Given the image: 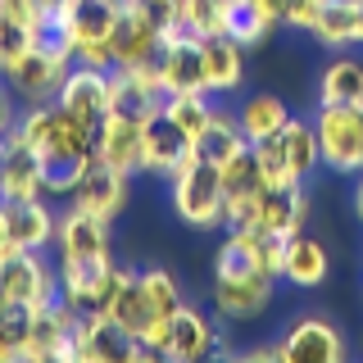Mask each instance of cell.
Returning <instances> with one entry per match:
<instances>
[{
	"mask_svg": "<svg viewBox=\"0 0 363 363\" xmlns=\"http://www.w3.org/2000/svg\"><path fill=\"white\" fill-rule=\"evenodd\" d=\"M14 136L28 141L45 164V196H73L77 177L96 159V128L82 118H73L55 100L45 105H28L14 123Z\"/></svg>",
	"mask_w": 363,
	"mask_h": 363,
	"instance_id": "1",
	"label": "cell"
},
{
	"mask_svg": "<svg viewBox=\"0 0 363 363\" xmlns=\"http://www.w3.org/2000/svg\"><path fill=\"white\" fill-rule=\"evenodd\" d=\"M168 204H173L177 223L196 227V232L223 227L227 186H223L218 164H209V159H200V150H191L173 173H168Z\"/></svg>",
	"mask_w": 363,
	"mask_h": 363,
	"instance_id": "2",
	"label": "cell"
},
{
	"mask_svg": "<svg viewBox=\"0 0 363 363\" xmlns=\"http://www.w3.org/2000/svg\"><path fill=\"white\" fill-rule=\"evenodd\" d=\"M113 14L118 9L105 5V0H60L55 14H50V32L64 37V45L73 50L77 64L113 68V50H109Z\"/></svg>",
	"mask_w": 363,
	"mask_h": 363,
	"instance_id": "3",
	"label": "cell"
},
{
	"mask_svg": "<svg viewBox=\"0 0 363 363\" xmlns=\"http://www.w3.org/2000/svg\"><path fill=\"white\" fill-rule=\"evenodd\" d=\"M73 50L64 45V37H55V32H45V37L32 41V50L23 55L14 68H5V82L9 91L23 100V105H45V100L60 96L68 68H73Z\"/></svg>",
	"mask_w": 363,
	"mask_h": 363,
	"instance_id": "4",
	"label": "cell"
},
{
	"mask_svg": "<svg viewBox=\"0 0 363 363\" xmlns=\"http://www.w3.org/2000/svg\"><path fill=\"white\" fill-rule=\"evenodd\" d=\"M132 268L118 259H60V300H68L77 313H109L118 291L128 286Z\"/></svg>",
	"mask_w": 363,
	"mask_h": 363,
	"instance_id": "5",
	"label": "cell"
},
{
	"mask_svg": "<svg viewBox=\"0 0 363 363\" xmlns=\"http://www.w3.org/2000/svg\"><path fill=\"white\" fill-rule=\"evenodd\" d=\"M313 132L323 164L336 177H359L363 173V105H318L313 109Z\"/></svg>",
	"mask_w": 363,
	"mask_h": 363,
	"instance_id": "6",
	"label": "cell"
},
{
	"mask_svg": "<svg viewBox=\"0 0 363 363\" xmlns=\"http://www.w3.org/2000/svg\"><path fill=\"white\" fill-rule=\"evenodd\" d=\"M272 345H277V363H345L350 359V340L327 313L295 318Z\"/></svg>",
	"mask_w": 363,
	"mask_h": 363,
	"instance_id": "7",
	"label": "cell"
},
{
	"mask_svg": "<svg viewBox=\"0 0 363 363\" xmlns=\"http://www.w3.org/2000/svg\"><path fill=\"white\" fill-rule=\"evenodd\" d=\"M0 286H5L9 304H23V309L41 313L60 300V268L45 264L41 250H23L9 264H0Z\"/></svg>",
	"mask_w": 363,
	"mask_h": 363,
	"instance_id": "8",
	"label": "cell"
},
{
	"mask_svg": "<svg viewBox=\"0 0 363 363\" xmlns=\"http://www.w3.org/2000/svg\"><path fill=\"white\" fill-rule=\"evenodd\" d=\"M155 354L128 336L109 313H82L77 323V363H150Z\"/></svg>",
	"mask_w": 363,
	"mask_h": 363,
	"instance_id": "9",
	"label": "cell"
},
{
	"mask_svg": "<svg viewBox=\"0 0 363 363\" xmlns=\"http://www.w3.org/2000/svg\"><path fill=\"white\" fill-rule=\"evenodd\" d=\"M164 77H159V60L155 64H123L109 68V109L128 113V118H150L164 109Z\"/></svg>",
	"mask_w": 363,
	"mask_h": 363,
	"instance_id": "10",
	"label": "cell"
},
{
	"mask_svg": "<svg viewBox=\"0 0 363 363\" xmlns=\"http://www.w3.org/2000/svg\"><path fill=\"white\" fill-rule=\"evenodd\" d=\"M109 50H113V68L123 64H155L164 50V32L141 14V5H118L113 14V32H109Z\"/></svg>",
	"mask_w": 363,
	"mask_h": 363,
	"instance_id": "11",
	"label": "cell"
},
{
	"mask_svg": "<svg viewBox=\"0 0 363 363\" xmlns=\"http://www.w3.org/2000/svg\"><path fill=\"white\" fill-rule=\"evenodd\" d=\"M55 250L60 259H109L113 255V223L68 204L55 227Z\"/></svg>",
	"mask_w": 363,
	"mask_h": 363,
	"instance_id": "12",
	"label": "cell"
},
{
	"mask_svg": "<svg viewBox=\"0 0 363 363\" xmlns=\"http://www.w3.org/2000/svg\"><path fill=\"white\" fill-rule=\"evenodd\" d=\"M213 309H218L227 323H250L272 304L277 295V277L268 272H245V277H213Z\"/></svg>",
	"mask_w": 363,
	"mask_h": 363,
	"instance_id": "13",
	"label": "cell"
},
{
	"mask_svg": "<svg viewBox=\"0 0 363 363\" xmlns=\"http://www.w3.org/2000/svg\"><path fill=\"white\" fill-rule=\"evenodd\" d=\"M55 227H60V213L45 204V196H37V200H0V236H9L18 250L55 245Z\"/></svg>",
	"mask_w": 363,
	"mask_h": 363,
	"instance_id": "14",
	"label": "cell"
},
{
	"mask_svg": "<svg viewBox=\"0 0 363 363\" xmlns=\"http://www.w3.org/2000/svg\"><path fill=\"white\" fill-rule=\"evenodd\" d=\"M55 105L68 109L73 118L100 128V118L109 113V68H96V64H73L55 96Z\"/></svg>",
	"mask_w": 363,
	"mask_h": 363,
	"instance_id": "15",
	"label": "cell"
},
{
	"mask_svg": "<svg viewBox=\"0 0 363 363\" xmlns=\"http://www.w3.org/2000/svg\"><path fill=\"white\" fill-rule=\"evenodd\" d=\"M191 150H196V141H191V136L182 132L164 109L145 118V128H141V173L168 182V173H173Z\"/></svg>",
	"mask_w": 363,
	"mask_h": 363,
	"instance_id": "16",
	"label": "cell"
},
{
	"mask_svg": "<svg viewBox=\"0 0 363 363\" xmlns=\"http://www.w3.org/2000/svg\"><path fill=\"white\" fill-rule=\"evenodd\" d=\"M159 77H164V91H168V96L209 91V82H204V45H200V37L168 32V37H164V50H159Z\"/></svg>",
	"mask_w": 363,
	"mask_h": 363,
	"instance_id": "17",
	"label": "cell"
},
{
	"mask_svg": "<svg viewBox=\"0 0 363 363\" xmlns=\"http://www.w3.org/2000/svg\"><path fill=\"white\" fill-rule=\"evenodd\" d=\"M141 118H128V113H105L96 128V164L113 168V173H141Z\"/></svg>",
	"mask_w": 363,
	"mask_h": 363,
	"instance_id": "18",
	"label": "cell"
},
{
	"mask_svg": "<svg viewBox=\"0 0 363 363\" xmlns=\"http://www.w3.org/2000/svg\"><path fill=\"white\" fill-rule=\"evenodd\" d=\"M223 340H218V327L213 318L196 309V304H182L173 313V327H168V345H164V359L173 363H196V359H209L218 354Z\"/></svg>",
	"mask_w": 363,
	"mask_h": 363,
	"instance_id": "19",
	"label": "cell"
},
{
	"mask_svg": "<svg viewBox=\"0 0 363 363\" xmlns=\"http://www.w3.org/2000/svg\"><path fill=\"white\" fill-rule=\"evenodd\" d=\"M309 213H313V196H309V182H291V186H264L259 196V218L255 227H268L277 236H291L309 227Z\"/></svg>",
	"mask_w": 363,
	"mask_h": 363,
	"instance_id": "20",
	"label": "cell"
},
{
	"mask_svg": "<svg viewBox=\"0 0 363 363\" xmlns=\"http://www.w3.org/2000/svg\"><path fill=\"white\" fill-rule=\"evenodd\" d=\"M128 182H132L128 173H113V168H105V164L91 159V168L77 177L68 204H77V209H86V213H96V218L113 223L123 209H128Z\"/></svg>",
	"mask_w": 363,
	"mask_h": 363,
	"instance_id": "21",
	"label": "cell"
},
{
	"mask_svg": "<svg viewBox=\"0 0 363 363\" xmlns=\"http://www.w3.org/2000/svg\"><path fill=\"white\" fill-rule=\"evenodd\" d=\"M37 196H45V164L28 141H18L9 132L5 136V164H0V200H37Z\"/></svg>",
	"mask_w": 363,
	"mask_h": 363,
	"instance_id": "22",
	"label": "cell"
},
{
	"mask_svg": "<svg viewBox=\"0 0 363 363\" xmlns=\"http://www.w3.org/2000/svg\"><path fill=\"white\" fill-rule=\"evenodd\" d=\"M327 277H332V250L309 232H295L286 241L281 281H291L295 291H318V286H327Z\"/></svg>",
	"mask_w": 363,
	"mask_h": 363,
	"instance_id": "23",
	"label": "cell"
},
{
	"mask_svg": "<svg viewBox=\"0 0 363 363\" xmlns=\"http://www.w3.org/2000/svg\"><path fill=\"white\" fill-rule=\"evenodd\" d=\"M204 82H209V96H232V91L245 86V45L236 37H204Z\"/></svg>",
	"mask_w": 363,
	"mask_h": 363,
	"instance_id": "24",
	"label": "cell"
},
{
	"mask_svg": "<svg viewBox=\"0 0 363 363\" xmlns=\"http://www.w3.org/2000/svg\"><path fill=\"white\" fill-rule=\"evenodd\" d=\"M309 37L327 50H354L363 45V0H323Z\"/></svg>",
	"mask_w": 363,
	"mask_h": 363,
	"instance_id": "25",
	"label": "cell"
},
{
	"mask_svg": "<svg viewBox=\"0 0 363 363\" xmlns=\"http://www.w3.org/2000/svg\"><path fill=\"white\" fill-rule=\"evenodd\" d=\"M318 105H363V60L354 50H336L318 68Z\"/></svg>",
	"mask_w": 363,
	"mask_h": 363,
	"instance_id": "26",
	"label": "cell"
},
{
	"mask_svg": "<svg viewBox=\"0 0 363 363\" xmlns=\"http://www.w3.org/2000/svg\"><path fill=\"white\" fill-rule=\"evenodd\" d=\"M236 123H241L250 145H264L291 123V105L277 91H255V96H245L241 105H236Z\"/></svg>",
	"mask_w": 363,
	"mask_h": 363,
	"instance_id": "27",
	"label": "cell"
},
{
	"mask_svg": "<svg viewBox=\"0 0 363 363\" xmlns=\"http://www.w3.org/2000/svg\"><path fill=\"white\" fill-rule=\"evenodd\" d=\"M196 150H200V159H209V164H218V168L232 164L241 150H250L241 123H236V109H213V118H209V128L200 132Z\"/></svg>",
	"mask_w": 363,
	"mask_h": 363,
	"instance_id": "28",
	"label": "cell"
},
{
	"mask_svg": "<svg viewBox=\"0 0 363 363\" xmlns=\"http://www.w3.org/2000/svg\"><path fill=\"white\" fill-rule=\"evenodd\" d=\"M277 145H281V155H286L291 173L300 177V182H309L318 168H323V150H318L313 118H295V113H291V123L277 132Z\"/></svg>",
	"mask_w": 363,
	"mask_h": 363,
	"instance_id": "29",
	"label": "cell"
},
{
	"mask_svg": "<svg viewBox=\"0 0 363 363\" xmlns=\"http://www.w3.org/2000/svg\"><path fill=\"white\" fill-rule=\"evenodd\" d=\"M32 327L37 313L23 304H9L0 313V363H32Z\"/></svg>",
	"mask_w": 363,
	"mask_h": 363,
	"instance_id": "30",
	"label": "cell"
},
{
	"mask_svg": "<svg viewBox=\"0 0 363 363\" xmlns=\"http://www.w3.org/2000/svg\"><path fill=\"white\" fill-rule=\"evenodd\" d=\"M277 28H281V23L255 14V9L241 5V0H227V23H223V32H227V37H236L245 50H264V45L277 37Z\"/></svg>",
	"mask_w": 363,
	"mask_h": 363,
	"instance_id": "31",
	"label": "cell"
},
{
	"mask_svg": "<svg viewBox=\"0 0 363 363\" xmlns=\"http://www.w3.org/2000/svg\"><path fill=\"white\" fill-rule=\"evenodd\" d=\"M136 286H141L145 304H150V318H173L182 304H186L182 281H177L168 268H145V272H136Z\"/></svg>",
	"mask_w": 363,
	"mask_h": 363,
	"instance_id": "32",
	"label": "cell"
},
{
	"mask_svg": "<svg viewBox=\"0 0 363 363\" xmlns=\"http://www.w3.org/2000/svg\"><path fill=\"white\" fill-rule=\"evenodd\" d=\"M227 23V0H177V28L186 37H218Z\"/></svg>",
	"mask_w": 363,
	"mask_h": 363,
	"instance_id": "33",
	"label": "cell"
},
{
	"mask_svg": "<svg viewBox=\"0 0 363 363\" xmlns=\"http://www.w3.org/2000/svg\"><path fill=\"white\" fill-rule=\"evenodd\" d=\"M164 113L177 123L191 141H200V132L213 118V96L209 91H186V96H164Z\"/></svg>",
	"mask_w": 363,
	"mask_h": 363,
	"instance_id": "34",
	"label": "cell"
},
{
	"mask_svg": "<svg viewBox=\"0 0 363 363\" xmlns=\"http://www.w3.org/2000/svg\"><path fill=\"white\" fill-rule=\"evenodd\" d=\"M32 41H37V28L23 14H14V9H0V73L14 68L32 50Z\"/></svg>",
	"mask_w": 363,
	"mask_h": 363,
	"instance_id": "35",
	"label": "cell"
},
{
	"mask_svg": "<svg viewBox=\"0 0 363 363\" xmlns=\"http://www.w3.org/2000/svg\"><path fill=\"white\" fill-rule=\"evenodd\" d=\"M109 318L123 327L128 336H141V327L150 323V304H145V295H141V286H136V272L128 277V286L118 291V300H113V309H109Z\"/></svg>",
	"mask_w": 363,
	"mask_h": 363,
	"instance_id": "36",
	"label": "cell"
},
{
	"mask_svg": "<svg viewBox=\"0 0 363 363\" xmlns=\"http://www.w3.org/2000/svg\"><path fill=\"white\" fill-rule=\"evenodd\" d=\"M255 164H259V177H264V186H291V182H300L291 173V164H286V155H281V145H277V136L264 145H255Z\"/></svg>",
	"mask_w": 363,
	"mask_h": 363,
	"instance_id": "37",
	"label": "cell"
},
{
	"mask_svg": "<svg viewBox=\"0 0 363 363\" xmlns=\"http://www.w3.org/2000/svg\"><path fill=\"white\" fill-rule=\"evenodd\" d=\"M318 14H323V0H291V5H286V23H281V28L309 37L313 23H318Z\"/></svg>",
	"mask_w": 363,
	"mask_h": 363,
	"instance_id": "38",
	"label": "cell"
},
{
	"mask_svg": "<svg viewBox=\"0 0 363 363\" xmlns=\"http://www.w3.org/2000/svg\"><path fill=\"white\" fill-rule=\"evenodd\" d=\"M132 5H141V14L150 18L164 37L177 28V0H132Z\"/></svg>",
	"mask_w": 363,
	"mask_h": 363,
	"instance_id": "39",
	"label": "cell"
},
{
	"mask_svg": "<svg viewBox=\"0 0 363 363\" xmlns=\"http://www.w3.org/2000/svg\"><path fill=\"white\" fill-rule=\"evenodd\" d=\"M14 123H18V113H14V91H9V82H0V136L14 132Z\"/></svg>",
	"mask_w": 363,
	"mask_h": 363,
	"instance_id": "40",
	"label": "cell"
},
{
	"mask_svg": "<svg viewBox=\"0 0 363 363\" xmlns=\"http://www.w3.org/2000/svg\"><path fill=\"white\" fill-rule=\"evenodd\" d=\"M241 5H250L255 14H264L272 23H286V5H291V0H241Z\"/></svg>",
	"mask_w": 363,
	"mask_h": 363,
	"instance_id": "41",
	"label": "cell"
},
{
	"mask_svg": "<svg viewBox=\"0 0 363 363\" xmlns=\"http://www.w3.org/2000/svg\"><path fill=\"white\" fill-rule=\"evenodd\" d=\"M354 218L363 223V173H359V182H354Z\"/></svg>",
	"mask_w": 363,
	"mask_h": 363,
	"instance_id": "42",
	"label": "cell"
},
{
	"mask_svg": "<svg viewBox=\"0 0 363 363\" xmlns=\"http://www.w3.org/2000/svg\"><path fill=\"white\" fill-rule=\"evenodd\" d=\"M9 309V295H5V286H0V313H5Z\"/></svg>",
	"mask_w": 363,
	"mask_h": 363,
	"instance_id": "43",
	"label": "cell"
},
{
	"mask_svg": "<svg viewBox=\"0 0 363 363\" xmlns=\"http://www.w3.org/2000/svg\"><path fill=\"white\" fill-rule=\"evenodd\" d=\"M0 164H5V136H0Z\"/></svg>",
	"mask_w": 363,
	"mask_h": 363,
	"instance_id": "44",
	"label": "cell"
},
{
	"mask_svg": "<svg viewBox=\"0 0 363 363\" xmlns=\"http://www.w3.org/2000/svg\"><path fill=\"white\" fill-rule=\"evenodd\" d=\"M105 5H113V9H118V5H128V0H105Z\"/></svg>",
	"mask_w": 363,
	"mask_h": 363,
	"instance_id": "45",
	"label": "cell"
}]
</instances>
